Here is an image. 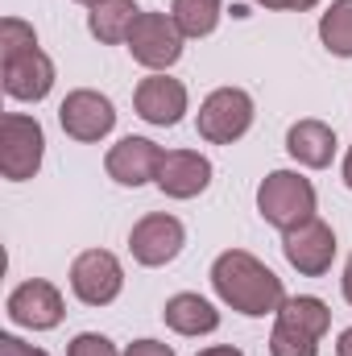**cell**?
<instances>
[{
    "mask_svg": "<svg viewBox=\"0 0 352 356\" xmlns=\"http://www.w3.org/2000/svg\"><path fill=\"white\" fill-rule=\"evenodd\" d=\"M344 186L352 191V145H349V154H344Z\"/></svg>",
    "mask_w": 352,
    "mask_h": 356,
    "instance_id": "obj_29",
    "label": "cell"
},
{
    "mask_svg": "<svg viewBox=\"0 0 352 356\" xmlns=\"http://www.w3.org/2000/svg\"><path fill=\"white\" fill-rule=\"evenodd\" d=\"M162 158H166V149L158 141H150V137H120L108 149L104 170L120 186H145V182H158Z\"/></svg>",
    "mask_w": 352,
    "mask_h": 356,
    "instance_id": "obj_13",
    "label": "cell"
},
{
    "mask_svg": "<svg viewBox=\"0 0 352 356\" xmlns=\"http://www.w3.org/2000/svg\"><path fill=\"white\" fill-rule=\"evenodd\" d=\"M211 186V162L199 149H166L162 170H158V191L170 199H195Z\"/></svg>",
    "mask_w": 352,
    "mask_h": 356,
    "instance_id": "obj_15",
    "label": "cell"
},
{
    "mask_svg": "<svg viewBox=\"0 0 352 356\" xmlns=\"http://www.w3.org/2000/svg\"><path fill=\"white\" fill-rule=\"evenodd\" d=\"M315 207H319V195L311 178H303L298 170H269L257 186V216L278 232H290L315 220Z\"/></svg>",
    "mask_w": 352,
    "mask_h": 356,
    "instance_id": "obj_3",
    "label": "cell"
},
{
    "mask_svg": "<svg viewBox=\"0 0 352 356\" xmlns=\"http://www.w3.org/2000/svg\"><path fill=\"white\" fill-rule=\"evenodd\" d=\"M182 29L175 25V17L170 13H145L141 8V17H137V25H133V33H129V54H133V63H141L145 71H170L178 58H182Z\"/></svg>",
    "mask_w": 352,
    "mask_h": 356,
    "instance_id": "obj_6",
    "label": "cell"
},
{
    "mask_svg": "<svg viewBox=\"0 0 352 356\" xmlns=\"http://www.w3.org/2000/svg\"><path fill=\"white\" fill-rule=\"evenodd\" d=\"M186 104H191L186 83H182V79H170L166 71L141 79L137 91H133V108H137V116H141L145 124H154V129H175L178 120L186 116Z\"/></svg>",
    "mask_w": 352,
    "mask_h": 356,
    "instance_id": "obj_12",
    "label": "cell"
},
{
    "mask_svg": "<svg viewBox=\"0 0 352 356\" xmlns=\"http://www.w3.org/2000/svg\"><path fill=\"white\" fill-rule=\"evenodd\" d=\"M336 356H352V327L340 332V340H336Z\"/></svg>",
    "mask_w": 352,
    "mask_h": 356,
    "instance_id": "obj_28",
    "label": "cell"
},
{
    "mask_svg": "<svg viewBox=\"0 0 352 356\" xmlns=\"http://www.w3.org/2000/svg\"><path fill=\"white\" fill-rule=\"evenodd\" d=\"M262 8H278V13H311L319 0H253Z\"/></svg>",
    "mask_w": 352,
    "mask_h": 356,
    "instance_id": "obj_25",
    "label": "cell"
},
{
    "mask_svg": "<svg viewBox=\"0 0 352 356\" xmlns=\"http://www.w3.org/2000/svg\"><path fill=\"white\" fill-rule=\"evenodd\" d=\"M4 315L17 327H25V332H54L63 323V315H67V302H63V294H58L54 282L29 277V282L13 286V294L4 302Z\"/></svg>",
    "mask_w": 352,
    "mask_h": 356,
    "instance_id": "obj_10",
    "label": "cell"
},
{
    "mask_svg": "<svg viewBox=\"0 0 352 356\" xmlns=\"http://www.w3.org/2000/svg\"><path fill=\"white\" fill-rule=\"evenodd\" d=\"M319 42L328 54L352 58V0H332L319 17Z\"/></svg>",
    "mask_w": 352,
    "mask_h": 356,
    "instance_id": "obj_20",
    "label": "cell"
},
{
    "mask_svg": "<svg viewBox=\"0 0 352 356\" xmlns=\"http://www.w3.org/2000/svg\"><path fill=\"white\" fill-rule=\"evenodd\" d=\"M170 17L182 38H207L224 17V0H170Z\"/></svg>",
    "mask_w": 352,
    "mask_h": 356,
    "instance_id": "obj_19",
    "label": "cell"
},
{
    "mask_svg": "<svg viewBox=\"0 0 352 356\" xmlns=\"http://www.w3.org/2000/svg\"><path fill=\"white\" fill-rule=\"evenodd\" d=\"M336 249H340L336 232L319 216L307 220V224H298V228H290V232H282V257L290 261V269H298L303 277H323L332 269V261H336Z\"/></svg>",
    "mask_w": 352,
    "mask_h": 356,
    "instance_id": "obj_11",
    "label": "cell"
},
{
    "mask_svg": "<svg viewBox=\"0 0 352 356\" xmlns=\"http://www.w3.org/2000/svg\"><path fill=\"white\" fill-rule=\"evenodd\" d=\"M195 356H245L241 348H232V344H211V348H199Z\"/></svg>",
    "mask_w": 352,
    "mask_h": 356,
    "instance_id": "obj_26",
    "label": "cell"
},
{
    "mask_svg": "<svg viewBox=\"0 0 352 356\" xmlns=\"http://www.w3.org/2000/svg\"><path fill=\"white\" fill-rule=\"evenodd\" d=\"M332 327V311L315 294L286 298L282 311L273 315L269 332V356H319V344Z\"/></svg>",
    "mask_w": 352,
    "mask_h": 356,
    "instance_id": "obj_2",
    "label": "cell"
},
{
    "mask_svg": "<svg viewBox=\"0 0 352 356\" xmlns=\"http://www.w3.org/2000/svg\"><path fill=\"white\" fill-rule=\"evenodd\" d=\"M211 290H216V298L224 307H232V311H241L249 319L278 315L282 302H286L282 277L245 249H224L211 261Z\"/></svg>",
    "mask_w": 352,
    "mask_h": 356,
    "instance_id": "obj_1",
    "label": "cell"
},
{
    "mask_svg": "<svg viewBox=\"0 0 352 356\" xmlns=\"http://www.w3.org/2000/svg\"><path fill=\"white\" fill-rule=\"evenodd\" d=\"M182 245H186V228H182V220L170 216V211H150L129 232V253H133L137 266H145V269L170 266L178 253H182Z\"/></svg>",
    "mask_w": 352,
    "mask_h": 356,
    "instance_id": "obj_9",
    "label": "cell"
},
{
    "mask_svg": "<svg viewBox=\"0 0 352 356\" xmlns=\"http://www.w3.org/2000/svg\"><path fill=\"white\" fill-rule=\"evenodd\" d=\"M42 158H46L42 124L25 112H4L0 116V175L8 182H29L42 170Z\"/></svg>",
    "mask_w": 352,
    "mask_h": 356,
    "instance_id": "obj_5",
    "label": "cell"
},
{
    "mask_svg": "<svg viewBox=\"0 0 352 356\" xmlns=\"http://www.w3.org/2000/svg\"><path fill=\"white\" fill-rule=\"evenodd\" d=\"M71 290L83 307H108L125 290V266L108 249H83L71 261Z\"/></svg>",
    "mask_w": 352,
    "mask_h": 356,
    "instance_id": "obj_7",
    "label": "cell"
},
{
    "mask_svg": "<svg viewBox=\"0 0 352 356\" xmlns=\"http://www.w3.org/2000/svg\"><path fill=\"white\" fill-rule=\"evenodd\" d=\"M67 356H120V353H116V344H112L108 336H99V332H79V336L67 344Z\"/></svg>",
    "mask_w": 352,
    "mask_h": 356,
    "instance_id": "obj_22",
    "label": "cell"
},
{
    "mask_svg": "<svg viewBox=\"0 0 352 356\" xmlns=\"http://www.w3.org/2000/svg\"><path fill=\"white\" fill-rule=\"evenodd\" d=\"M336 129L332 124H323V120H315V116H307V120H294L290 129H286V154L298 162V166H307V170H328L332 166V158H336Z\"/></svg>",
    "mask_w": 352,
    "mask_h": 356,
    "instance_id": "obj_16",
    "label": "cell"
},
{
    "mask_svg": "<svg viewBox=\"0 0 352 356\" xmlns=\"http://www.w3.org/2000/svg\"><path fill=\"white\" fill-rule=\"evenodd\" d=\"M0 356H50V353H46V348L25 344L21 336H0Z\"/></svg>",
    "mask_w": 352,
    "mask_h": 356,
    "instance_id": "obj_23",
    "label": "cell"
},
{
    "mask_svg": "<svg viewBox=\"0 0 352 356\" xmlns=\"http://www.w3.org/2000/svg\"><path fill=\"white\" fill-rule=\"evenodd\" d=\"M137 17H141L137 0H99V4H91V13H88V29L95 42L120 46V42H129Z\"/></svg>",
    "mask_w": 352,
    "mask_h": 356,
    "instance_id": "obj_18",
    "label": "cell"
},
{
    "mask_svg": "<svg viewBox=\"0 0 352 356\" xmlns=\"http://www.w3.org/2000/svg\"><path fill=\"white\" fill-rule=\"evenodd\" d=\"M125 356H175V348L162 344V340H133V344L125 348Z\"/></svg>",
    "mask_w": 352,
    "mask_h": 356,
    "instance_id": "obj_24",
    "label": "cell"
},
{
    "mask_svg": "<svg viewBox=\"0 0 352 356\" xmlns=\"http://www.w3.org/2000/svg\"><path fill=\"white\" fill-rule=\"evenodd\" d=\"M162 319H166V327L178 332V336H211V332L220 327V311H216L203 294H191V290L166 298Z\"/></svg>",
    "mask_w": 352,
    "mask_h": 356,
    "instance_id": "obj_17",
    "label": "cell"
},
{
    "mask_svg": "<svg viewBox=\"0 0 352 356\" xmlns=\"http://www.w3.org/2000/svg\"><path fill=\"white\" fill-rule=\"evenodd\" d=\"M253 116H257V108L245 88H216L199 104L195 124H199V137L207 145H232L253 129Z\"/></svg>",
    "mask_w": 352,
    "mask_h": 356,
    "instance_id": "obj_4",
    "label": "cell"
},
{
    "mask_svg": "<svg viewBox=\"0 0 352 356\" xmlns=\"http://www.w3.org/2000/svg\"><path fill=\"white\" fill-rule=\"evenodd\" d=\"M58 124L71 141H83V145H95L104 141L112 129H116V108L104 91L95 88H75L67 91V99L58 104Z\"/></svg>",
    "mask_w": 352,
    "mask_h": 356,
    "instance_id": "obj_8",
    "label": "cell"
},
{
    "mask_svg": "<svg viewBox=\"0 0 352 356\" xmlns=\"http://www.w3.org/2000/svg\"><path fill=\"white\" fill-rule=\"evenodd\" d=\"M25 50H38L33 25L21 21V17H4V21H0V63L17 58V54H25Z\"/></svg>",
    "mask_w": 352,
    "mask_h": 356,
    "instance_id": "obj_21",
    "label": "cell"
},
{
    "mask_svg": "<svg viewBox=\"0 0 352 356\" xmlns=\"http://www.w3.org/2000/svg\"><path fill=\"white\" fill-rule=\"evenodd\" d=\"M340 290H344V302L352 307V253H349V261H344V277H340Z\"/></svg>",
    "mask_w": 352,
    "mask_h": 356,
    "instance_id": "obj_27",
    "label": "cell"
},
{
    "mask_svg": "<svg viewBox=\"0 0 352 356\" xmlns=\"http://www.w3.org/2000/svg\"><path fill=\"white\" fill-rule=\"evenodd\" d=\"M75 4H88V8H91V4H99V0H75Z\"/></svg>",
    "mask_w": 352,
    "mask_h": 356,
    "instance_id": "obj_30",
    "label": "cell"
},
{
    "mask_svg": "<svg viewBox=\"0 0 352 356\" xmlns=\"http://www.w3.org/2000/svg\"><path fill=\"white\" fill-rule=\"evenodd\" d=\"M0 79H4V91L21 104H38L46 99L50 88H54V63L46 50H25L8 63H0Z\"/></svg>",
    "mask_w": 352,
    "mask_h": 356,
    "instance_id": "obj_14",
    "label": "cell"
}]
</instances>
